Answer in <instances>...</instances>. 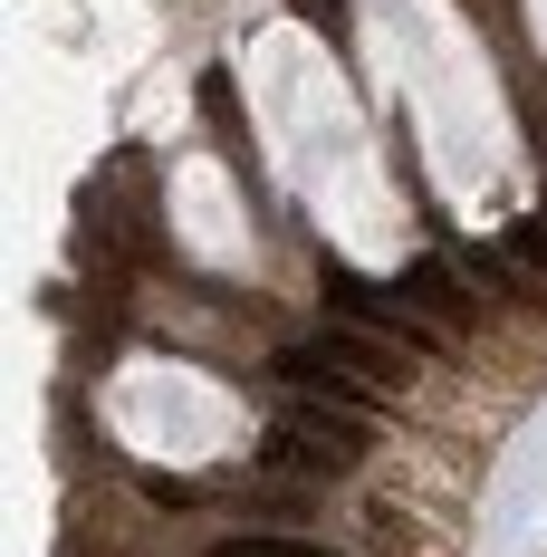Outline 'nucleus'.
Wrapping results in <instances>:
<instances>
[{"mask_svg":"<svg viewBox=\"0 0 547 557\" xmlns=\"http://www.w3.org/2000/svg\"><path fill=\"white\" fill-rule=\"evenodd\" d=\"M260 461H270V471H308V481L365 471V413H336V404H308V394H298V413L270 423Z\"/></svg>","mask_w":547,"mask_h":557,"instance_id":"1","label":"nucleus"},{"mask_svg":"<svg viewBox=\"0 0 547 557\" xmlns=\"http://www.w3.org/2000/svg\"><path fill=\"white\" fill-rule=\"evenodd\" d=\"M278 385L308 394V404H336V413H375V404H384V385H365V375L327 366L318 346H278Z\"/></svg>","mask_w":547,"mask_h":557,"instance_id":"2","label":"nucleus"},{"mask_svg":"<svg viewBox=\"0 0 547 557\" xmlns=\"http://www.w3.org/2000/svg\"><path fill=\"white\" fill-rule=\"evenodd\" d=\"M327 288H336V308H346L356 327L403 336V346H442V327H433V318H423V308H403V288H365V278H346V270H336Z\"/></svg>","mask_w":547,"mask_h":557,"instance_id":"3","label":"nucleus"},{"mask_svg":"<svg viewBox=\"0 0 547 557\" xmlns=\"http://www.w3.org/2000/svg\"><path fill=\"white\" fill-rule=\"evenodd\" d=\"M394 288H403V308H423V318H433L442 336H461V327H481V308H471V288H461V278L442 270V260H413V270L394 278Z\"/></svg>","mask_w":547,"mask_h":557,"instance_id":"4","label":"nucleus"},{"mask_svg":"<svg viewBox=\"0 0 547 557\" xmlns=\"http://www.w3.org/2000/svg\"><path fill=\"white\" fill-rule=\"evenodd\" d=\"M308 346H318L327 366H346V375L384 385V394H403V385H413V366H403V356H384V336H375V327H336V336H308Z\"/></svg>","mask_w":547,"mask_h":557,"instance_id":"5","label":"nucleus"},{"mask_svg":"<svg viewBox=\"0 0 547 557\" xmlns=\"http://www.w3.org/2000/svg\"><path fill=\"white\" fill-rule=\"evenodd\" d=\"M212 557H336V548H318V539H221Z\"/></svg>","mask_w":547,"mask_h":557,"instance_id":"6","label":"nucleus"},{"mask_svg":"<svg viewBox=\"0 0 547 557\" xmlns=\"http://www.w3.org/2000/svg\"><path fill=\"white\" fill-rule=\"evenodd\" d=\"M509 260L529 278H547V222H509Z\"/></svg>","mask_w":547,"mask_h":557,"instance_id":"7","label":"nucleus"},{"mask_svg":"<svg viewBox=\"0 0 547 557\" xmlns=\"http://www.w3.org/2000/svg\"><path fill=\"white\" fill-rule=\"evenodd\" d=\"M202 115H212V125H240V87H231L221 67H202Z\"/></svg>","mask_w":547,"mask_h":557,"instance_id":"8","label":"nucleus"},{"mask_svg":"<svg viewBox=\"0 0 547 557\" xmlns=\"http://www.w3.org/2000/svg\"><path fill=\"white\" fill-rule=\"evenodd\" d=\"M288 10H298V20H318L327 39H346V0H288Z\"/></svg>","mask_w":547,"mask_h":557,"instance_id":"9","label":"nucleus"}]
</instances>
